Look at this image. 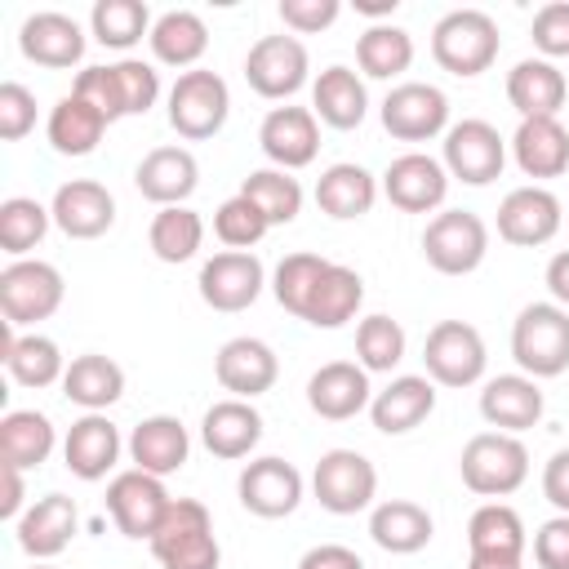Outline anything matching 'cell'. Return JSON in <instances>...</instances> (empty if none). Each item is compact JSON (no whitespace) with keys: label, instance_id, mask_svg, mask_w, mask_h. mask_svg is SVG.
Returning <instances> with one entry per match:
<instances>
[{"label":"cell","instance_id":"obj_1","mask_svg":"<svg viewBox=\"0 0 569 569\" xmlns=\"http://www.w3.org/2000/svg\"><path fill=\"white\" fill-rule=\"evenodd\" d=\"M502 40H498V22L485 13V9H453L436 22L431 31V58L458 76V80H471L480 71L493 67Z\"/></svg>","mask_w":569,"mask_h":569},{"label":"cell","instance_id":"obj_2","mask_svg":"<svg viewBox=\"0 0 569 569\" xmlns=\"http://www.w3.org/2000/svg\"><path fill=\"white\" fill-rule=\"evenodd\" d=\"M511 356L533 382L560 378L569 369V311L556 302H529L511 325Z\"/></svg>","mask_w":569,"mask_h":569},{"label":"cell","instance_id":"obj_3","mask_svg":"<svg viewBox=\"0 0 569 569\" xmlns=\"http://www.w3.org/2000/svg\"><path fill=\"white\" fill-rule=\"evenodd\" d=\"M151 556L164 569H218L222 551L213 538V516L196 498H173L169 516L151 538Z\"/></svg>","mask_w":569,"mask_h":569},{"label":"cell","instance_id":"obj_4","mask_svg":"<svg viewBox=\"0 0 569 569\" xmlns=\"http://www.w3.org/2000/svg\"><path fill=\"white\" fill-rule=\"evenodd\" d=\"M458 471H462V485L480 498H507L525 485L529 476V449L507 436V431H480L462 445V458H458Z\"/></svg>","mask_w":569,"mask_h":569},{"label":"cell","instance_id":"obj_5","mask_svg":"<svg viewBox=\"0 0 569 569\" xmlns=\"http://www.w3.org/2000/svg\"><path fill=\"white\" fill-rule=\"evenodd\" d=\"M227 111H231V93L218 71H204V67L182 71L169 89V124L187 142L213 138L227 124Z\"/></svg>","mask_w":569,"mask_h":569},{"label":"cell","instance_id":"obj_6","mask_svg":"<svg viewBox=\"0 0 569 569\" xmlns=\"http://www.w3.org/2000/svg\"><path fill=\"white\" fill-rule=\"evenodd\" d=\"M62 293H67V284H62V271L53 262L18 258L0 271V316L13 329L49 320L62 307Z\"/></svg>","mask_w":569,"mask_h":569},{"label":"cell","instance_id":"obj_7","mask_svg":"<svg viewBox=\"0 0 569 569\" xmlns=\"http://www.w3.org/2000/svg\"><path fill=\"white\" fill-rule=\"evenodd\" d=\"M422 365H427V378L440 387H471L485 378L489 351H485V338L476 325L440 320V325H431V333L422 342Z\"/></svg>","mask_w":569,"mask_h":569},{"label":"cell","instance_id":"obj_8","mask_svg":"<svg viewBox=\"0 0 569 569\" xmlns=\"http://www.w3.org/2000/svg\"><path fill=\"white\" fill-rule=\"evenodd\" d=\"M422 253L440 276H467L489 253V227L471 209H445L427 222Z\"/></svg>","mask_w":569,"mask_h":569},{"label":"cell","instance_id":"obj_9","mask_svg":"<svg viewBox=\"0 0 569 569\" xmlns=\"http://www.w3.org/2000/svg\"><path fill=\"white\" fill-rule=\"evenodd\" d=\"M311 493H316V502H320L325 511H333V516H356V511H365V507L373 502V493H378V471H373V462H369L365 453H356V449H329V453H320V462H316V471H311Z\"/></svg>","mask_w":569,"mask_h":569},{"label":"cell","instance_id":"obj_10","mask_svg":"<svg viewBox=\"0 0 569 569\" xmlns=\"http://www.w3.org/2000/svg\"><path fill=\"white\" fill-rule=\"evenodd\" d=\"M445 173L467 182V187H489L502 178L507 164V142L489 120H458L445 133Z\"/></svg>","mask_w":569,"mask_h":569},{"label":"cell","instance_id":"obj_11","mask_svg":"<svg viewBox=\"0 0 569 569\" xmlns=\"http://www.w3.org/2000/svg\"><path fill=\"white\" fill-rule=\"evenodd\" d=\"M169 507H173V498H169L164 480L151 476V471L133 467V471H120L107 485V511H111V520L124 538H147L151 542L160 520L169 516Z\"/></svg>","mask_w":569,"mask_h":569},{"label":"cell","instance_id":"obj_12","mask_svg":"<svg viewBox=\"0 0 569 569\" xmlns=\"http://www.w3.org/2000/svg\"><path fill=\"white\" fill-rule=\"evenodd\" d=\"M311 58L298 36H262L244 58V80L258 98H293L307 84Z\"/></svg>","mask_w":569,"mask_h":569},{"label":"cell","instance_id":"obj_13","mask_svg":"<svg viewBox=\"0 0 569 569\" xmlns=\"http://www.w3.org/2000/svg\"><path fill=\"white\" fill-rule=\"evenodd\" d=\"M382 129L396 142H427L436 133H449V98L422 80L396 84L382 98Z\"/></svg>","mask_w":569,"mask_h":569},{"label":"cell","instance_id":"obj_14","mask_svg":"<svg viewBox=\"0 0 569 569\" xmlns=\"http://www.w3.org/2000/svg\"><path fill=\"white\" fill-rule=\"evenodd\" d=\"M200 298L213 307V311H244L258 302L262 284H267V271L253 253L244 249H227V253H213L204 267H200Z\"/></svg>","mask_w":569,"mask_h":569},{"label":"cell","instance_id":"obj_15","mask_svg":"<svg viewBox=\"0 0 569 569\" xmlns=\"http://www.w3.org/2000/svg\"><path fill=\"white\" fill-rule=\"evenodd\" d=\"M240 507L262 516V520H280L302 502V471L284 458H253L240 480H236Z\"/></svg>","mask_w":569,"mask_h":569},{"label":"cell","instance_id":"obj_16","mask_svg":"<svg viewBox=\"0 0 569 569\" xmlns=\"http://www.w3.org/2000/svg\"><path fill=\"white\" fill-rule=\"evenodd\" d=\"M258 147L276 169H307L320 151V124L307 107H271L258 129Z\"/></svg>","mask_w":569,"mask_h":569},{"label":"cell","instance_id":"obj_17","mask_svg":"<svg viewBox=\"0 0 569 569\" xmlns=\"http://www.w3.org/2000/svg\"><path fill=\"white\" fill-rule=\"evenodd\" d=\"M382 196L400 209V213H431L445 204L449 196V173L440 160L422 156V151H409V156H396L382 173Z\"/></svg>","mask_w":569,"mask_h":569},{"label":"cell","instance_id":"obj_18","mask_svg":"<svg viewBox=\"0 0 569 569\" xmlns=\"http://www.w3.org/2000/svg\"><path fill=\"white\" fill-rule=\"evenodd\" d=\"M49 213H53V227H58L62 236H71V240H98V236H107L111 222H116V200H111V191H107L102 182H93V178H71V182H62V187L53 191Z\"/></svg>","mask_w":569,"mask_h":569},{"label":"cell","instance_id":"obj_19","mask_svg":"<svg viewBox=\"0 0 569 569\" xmlns=\"http://www.w3.org/2000/svg\"><path fill=\"white\" fill-rule=\"evenodd\" d=\"M560 200L547 187H516L502 204H498V236L516 249H538L560 231Z\"/></svg>","mask_w":569,"mask_h":569},{"label":"cell","instance_id":"obj_20","mask_svg":"<svg viewBox=\"0 0 569 569\" xmlns=\"http://www.w3.org/2000/svg\"><path fill=\"white\" fill-rule=\"evenodd\" d=\"M18 49L27 62L36 67H49V71H67L84 58V31L76 18L58 13V9H44V13H31L18 31Z\"/></svg>","mask_w":569,"mask_h":569},{"label":"cell","instance_id":"obj_21","mask_svg":"<svg viewBox=\"0 0 569 569\" xmlns=\"http://www.w3.org/2000/svg\"><path fill=\"white\" fill-rule=\"evenodd\" d=\"M213 373H218L222 391H231L236 400H253V396L276 387L280 360L262 338H231V342H222V351L213 360Z\"/></svg>","mask_w":569,"mask_h":569},{"label":"cell","instance_id":"obj_22","mask_svg":"<svg viewBox=\"0 0 569 569\" xmlns=\"http://www.w3.org/2000/svg\"><path fill=\"white\" fill-rule=\"evenodd\" d=\"M569 98V80L547 58H525L507 71V102L520 111V120H556Z\"/></svg>","mask_w":569,"mask_h":569},{"label":"cell","instance_id":"obj_23","mask_svg":"<svg viewBox=\"0 0 569 569\" xmlns=\"http://www.w3.org/2000/svg\"><path fill=\"white\" fill-rule=\"evenodd\" d=\"M369 373L351 360H329L307 378V405L311 413L329 418V422H347L360 409H369Z\"/></svg>","mask_w":569,"mask_h":569},{"label":"cell","instance_id":"obj_24","mask_svg":"<svg viewBox=\"0 0 569 569\" xmlns=\"http://www.w3.org/2000/svg\"><path fill=\"white\" fill-rule=\"evenodd\" d=\"M436 409V382L422 373H400L391 378L373 400H369V418L382 436H405L418 422H427Z\"/></svg>","mask_w":569,"mask_h":569},{"label":"cell","instance_id":"obj_25","mask_svg":"<svg viewBox=\"0 0 569 569\" xmlns=\"http://www.w3.org/2000/svg\"><path fill=\"white\" fill-rule=\"evenodd\" d=\"M480 418L507 436L538 427L542 418V391L529 373H498L480 391Z\"/></svg>","mask_w":569,"mask_h":569},{"label":"cell","instance_id":"obj_26","mask_svg":"<svg viewBox=\"0 0 569 569\" xmlns=\"http://www.w3.org/2000/svg\"><path fill=\"white\" fill-rule=\"evenodd\" d=\"M76 525H80L76 502L67 493H44V498H36L22 511V520H18V547L31 560H53L76 538Z\"/></svg>","mask_w":569,"mask_h":569},{"label":"cell","instance_id":"obj_27","mask_svg":"<svg viewBox=\"0 0 569 569\" xmlns=\"http://www.w3.org/2000/svg\"><path fill=\"white\" fill-rule=\"evenodd\" d=\"M133 187L151 204L169 209V204H182L200 187V164H196V156L187 147H156V151L142 156V164L133 173Z\"/></svg>","mask_w":569,"mask_h":569},{"label":"cell","instance_id":"obj_28","mask_svg":"<svg viewBox=\"0 0 569 569\" xmlns=\"http://www.w3.org/2000/svg\"><path fill=\"white\" fill-rule=\"evenodd\" d=\"M62 458H67V471L80 476V480H102L116 458H120V427L107 418V413H84L71 422L67 440H62Z\"/></svg>","mask_w":569,"mask_h":569},{"label":"cell","instance_id":"obj_29","mask_svg":"<svg viewBox=\"0 0 569 569\" xmlns=\"http://www.w3.org/2000/svg\"><path fill=\"white\" fill-rule=\"evenodd\" d=\"M200 440L213 458H249V449L262 440V413L249 405V400H218L204 409V422H200Z\"/></svg>","mask_w":569,"mask_h":569},{"label":"cell","instance_id":"obj_30","mask_svg":"<svg viewBox=\"0 0 569 569\" xmlns=\"http://www.w3.org/2000/svg\"><path fill=\"white\" fill-rule=\"evenodd\" d=\"M187 453H191V436H187V427L178 422V418H169V413H151V418H142L138 427H133V436H129V458H133V467L138 471H151V476H173L182 462H187Z\"/></svg>","mask_w":569,"mask_h":569},{"label":"cell","instance_id":"obj_31","mask_svg":"<svg viewBox=\"0 0 569 569\" xmlns=\"http://www.w3.org/2000/svg\"><path fill=\"white\" fill-rule=\"evenodd\" d=\"M0 360H4V369H9V378H13L18 387H36V391L62 382V373H67L62 351H58L53 338H44V333H13L9 320H4Z\"/></svg>","mask_w":569,"mask_h":569},{"label":"cell","instance_id":"obj_32","mask_svg":"<svg viewBox=\"0 0 569 569\" xmlns=\"http://www.w3.org/2000/svg\"><path fill=\"white\" fill-rule=\"evenodd\" d=\"M360 302H365V280H360V271H351V267H342V262H329L325 276L316 280V289L307 293V307H302L298 320H307V325H316V329H342V325L360 311Z\"/></svg>","mask_w":569,"mask_h":569},{"label":"cell","instance_id":"obj_33","mask_svg":"<svg viewBox=\"0 0 569 569\" xmlns=\"http://www.w3.org/2000/svg\"><path fill=\"white\" fill-rule=\"evenodd\" d=\"M511 156L525 178H560L569 169V129L560 120H520Z\"/></svg>","mask_w":569,"mask_h":569},{"label":"cell","instance_id":"obj_34","mask_svg":"<svg viewBox=\"0 0 569 569\" xmlns=\"http://www.w3.org/2000/svg\"><path fill=\"white\" fill-rule=\"evenodd\" d=\"M431 511L427 507H418V502H409V498H387V502H378L373 507V516H369V538L382 547V551H391V556H413V551H422L427 542H431Z\"/></svg>","mask_w":569,"mask_h":569},{"label":"cell","instance_id":"obj_35","mask_svg":"<svg viewBox=\"0 0 569 569\" xmlns=\"http://www.w3.org/2000/svg\"><path fill=\"white\" fill-rule=\"evenodd\" d=\"M62 396L89 413H102L107 405H116L124 396V369L111 360V356H98V351H84L67 365L62 373Z\"/></svg>","mask_w":569,"mask_h":569},{"label":"cell","instance_id":"obj_36","mask_svg":"<svg viewBox=\"0 0 569 569\" xmlns=\"http://www.w3.org/2000/svg\"><path fill=\"white\" fill-rule=\"evenodd\" d=\"M311 111L329 124V129H356L369 111V93L365 80L351 67H325L311 84Z\"/></svg>","mask_w":569,"mask_h":569},{"label":"cell","instance_id":"obj_37","mask_svg":"<svg viewBox=\"0 0 569 569\" xmlns=\"http://www.w3.org/2000/svg\"><path fill=\"white\" fill-rule=\"evenodd\" d=\"M373 200H378V182H373V173L369 169H360V164H329L325 173H320V182H316V204H320V213H329V218H338V222H351V218H365L369 209H373Z\"/></svg>","mask_w":569,"mask_h":569},{"label":"cell","instance_id":"obj_38","mask_svg":"<svg viewBox=\"0 0 569 569\" xmlns=\"http://www.w3.org/2000/svg\"><path fill=\"white\" fill-rule=\"evenodd\" d=\"M147 40H151L156 62H164V67H191L196 71V62L209 49V27L191 9H169V13L156 18V27H151Z\"/></svg>","mask_w":569,"mask_h":569},{"label":"cell","instance_id":"obj_39","mask_svg":"<svg viewBox=\"0 0 569 569\" xmlns=\"http://www.w3.org/2000/svg\"><path fill=\"white\" fill-rule=\"evenodd\" d=\"M107 124H111V120H107L102 111H93L84 98L67 93V98L53 102L44 133H49V147H53L58 156H89V151L102 142Z\"/></svg>","mask_w":569,"mask_h":569},{"label":"cell","instance_id":"obj_40","mask_svg":"<svg viewBox=\"0 0 569 569\" xmlns=\"http://www.w3.org/2000/svg\"><path fill=\"white\" fill-rule=\"evenodd\" d=\"M53 422L36 409H9L0 418V458L4 467H18V471H31L40 467L49 453H53Z\"/></svg>","mask_w":569,"mask_h":569},{"label":"cell","instance_id":"obj_41","mask_svg":"<svg viewBox=\"0 0 569 569\" xmlns=\"http://www.w3.org/2000/svg\"><path fill=\"white\" fill-rule=\"evenodd\" d=\"M356 62L365 76L373 80H391L400 71H409L413 62V36L405 27H391V22H373L360 40H356Z\"/></svg>","mask_w":569,"mask_h":569},{"label":"cell","instance_id":"obj_42","mask_svg":"<svg viewBox=\"0 0 569 569\" xmlns=\"http://www.w3.org/2000/svg\"><path fill=\"white\" fill-rule=\"evenodd\" d=\"M151 13L142 0H98L89 13V31L102 49H133L142 36H151Z\"/></svg>","mask_w":569,"mask_h":569},{"label":"cell","instance_id":"obj_43","mask_svg":"<svg viewBox=\"0 0 569 569\" xmlns=\"http://www.w3.org/2000/svg\"><path fill=\"white\" fill-rule=\"evenodd\" d=\"M147 240H151V253H156L160 262H187V258H196V249L204 244V222H200L196 209L169 204V209H160V213L151 218Z\"/></svg>","mask_w":569,"mask_h":569},{"label":"cell","instance_id":"obj_44","mask_svg":"<svg viewBox=\"0 0 569 569\" xmlns=\"http://www.w3.org/2000/svg\"><path fill=\"white\" fill-rule=\"evenodd\" d=\"M525 520L516 507L507 502H485L471 511L467 520V547L471 551H507V556H525Z\"/></svg>","mask_w":569,"mask_h":569},{"label":"cell","instance_id":"obj_45","mask_svg":"<svg viewBox=\"0 0 569 569\" xmlns=\"http://www.w3.org/2000/svg\"><path fill=\"white\" fill-rule=\"evenodd\" d=\"M49 222H53V213H49L40 200H31V196H9V200L0 204V249H4L13 262L27 258V253L44 240Z\"/></svg>","mask_w":569,"mask_h":569},{"label":"cell","instance_id":"obj_46","mask_svg":"<svg viewBox=\"0 0 569 569\" xmlns=\"http://www.w3.org/2000/svg\"><path fill=\"white\" fill-rule=\"evenodd\" d=\"M240 196H249V200L262 209V218H267L271 227L293 222V218L302 213V187H298V178H289L284 169H253V173L240 182Z\"/></svg>","mask_w":569,"mask_h":569},{"label":"cell","instance_id":"obj_47","mask_svg":"<svg viewBox=\"0 0 569 569\" xmlns=\"http://www.w3.org/2000/svg\"><path fill=\"white\" fill-rule=\"evenodd\" d=\"M356 360L365 373H391L405 360V329L391 316H365L356 325Z\"/></svg>","mask_w":569,"mask_h":569},{"label":"cell","instance_id":"obj_48","mask_svg":"<svg viewBox=\"0 0 569 569\" xmlns=\"http://www.w3.org/2000/svg\"><path fill=\"white\" fill-rule=\"evenodd\" d=\"M325 267H329V258H320V253H284L280 267H276V276H271L276 302H280L289 316H302L307 293L316 289V280L325 276Z\"/></svg>","mask_w":569,"mask_h":569},{"label":"cell","instance_id":"obj_49","mask_svg":"<svg viewBox=\"0 0 569 569\" xmlns=\"http://www.w3.org/2000/svg\"><path fill=\"white\" fill-rule=\"evenodd\" d=\"M267 231H271V222H267L262 209H258L249 196H240V191L213 209V236H218L227 249H244V253H249V244H258Z\"/></svg>","mask_w":569,"mask_h":569},{"label":"cell","instance_id":"obj_50","mask_svg":"<svg viewBox=\"0 0 569 569\" xmlns=\"http://www.w3.org/2000/svg\"><path fill=\"white\" fill-rule=\"evenodd\" d=\"M111 71H116V84H120L124 116H147V111L156 107V98H160V76H156V67L142 62V58H120V62H111Z\"/></svg>","mask_w":569,"mask_h":569},{"label":"cell","instance_id":"obj_51","mask_svg":"<svg viewBox=\"0 0 569 569\" xmlns=\"http://www.w3.org/2000/svg\"><path fill=\"white\" fill-rule=\"evenodd\" d=\"M533 49L551 62V58H569V0H551L533 13Z\"/></svg>","mask_w":569,"mask_h":569},{"label":"cell","instance_id":"obj_52","mask_svg":"<svg viewBox=\"0 0 569 569\" xmlns=\"http://www.w3.org/2000/svg\"><path fill=\"white\" fill-rule=\"evenodd\" d=\"M76 98H84L93 111H102L107 120H124V102H120V84H116V71L111 67H84L71 84Z\"/></svg>","mask_w":569,"mask_h":569},{"label":"cell","instance_id":"obj_53","mask_svg":"<svg viewBox=\"0 0 569 569\" xmlns=\"http://www.w3.org/2000/svg\"><path fill=\"white\" fill-rule=\"evenodd\" d=\"M36 129V93L18 80H4L0 84V138L4 142H18Z\"/></svg>","mask_w":569,"mask_h":569},{"label":"cell","instance_id":"obj_54","mask_svg":"<svg viewBox=\"0 0 569 569\" xmlns=\"http://www.w3.org/2000/svg\"><path fill=\"white\" fill-rule=\"evenodd\" d=\"M342 13L338 0H280V22L298 36H316L325 27H333Z\"/></svg>","mask_w":569,"mask_h":569},{"label":"cell","instance_id":"obj_55","mask_svg":"<svg viewBox=\"0 0 569 569\" xmlns=\"http://www.w3.org/2000/svg\"><path fill=\"white\" fill-rule=\"evenodd\" d=\"M533 560L538 569H569V516H551L533 533Z\"/></svg>","mask_w":569,"mask_h":569},{"label":"cell","instance_id":"obj_56","mask_svg":"<svg viewBox=\"0 0 569 569\" xmlns=\"http://www.w3.org/2000/svg\"><path fill=\"white\" fill-rule=\"evenodd\" d=\"M542 498H547L560 516H569V449H556L551 462L542 467Z\"/></svg>","mask_w":569,"mask_h":569},{"label":"cell","instance_id":"obj_57","mask_svg":"<svg viewBox=\"0 0 569 569\" xmlns=\"http://www.w3.org/2000/svg\"><path fill=\"white\" fill-rule=\"evenodd\" d=\"M298 569H365V560L342 542H320L298 560Z\"/></svg>","mask_w":569,"mask_h":569},{"label":"cell","instance_id":"obj_58","mask_svg":"<svg viewBox=\"0 0 569 569\" xmlns=\"http://www.w3.org/2000/svg\"><path fill=\"white\" fill-rule=\"evenodd\" d=\"M22 498H27L22 471H18V467H4V498H0V516H4V520H22Z\"/></svg>","mask_w":569,"mask_h":569},{"label":"cell","instance_id":"obj_59","mask_svg":"<svg viewBox=\"0 0 569 569\" xmlns=\"http://www.w3.org/2000/svg\"><path fill=\"white\" fill-rule=\"evenodd\" d=\"M547 289H551L556 307L569 311V249H560V253L547 262Z\"/></svg>","mask_w":569,"mask_h":569},{"label":"cell","instance_id":"obj_60","mask_svg":"<svg viewBox=\"0 0 569 569\" xmlns=\"http://www.w3.org/2000/svg\"><path fill=\"white\" fill-rule=\"evenodd\" d=\"M467 569H525V556H507V551H471Z\"/></svg>","mask_w":569,"mask_h":569},{"label":"cell","instance_id":"obj_61","mask_svg":"<svg viewBox=\"0 0 569 569\" xmlns=\"http://www.w3.org/2000/svg\"><path fill=\"white\" fill-rule=\"evenodd\" d=\"M356 13H365V18H387V13H396V0H356Z\"/></svg>","mask_w":569,"mask_h":569},{"label":"cell","instance_id":"obj_62","mask_svg":"<svg viewBox=\"0 0 569 569\" xmlns=\"http://www.w3.org/2000/svg\"><path fill=\"white\" fill-rule=\"evenodd\" d=\"M31 569H53V565H31Z\"/></svg>","mask_w":569,"mask_h":569}]
</instances>
